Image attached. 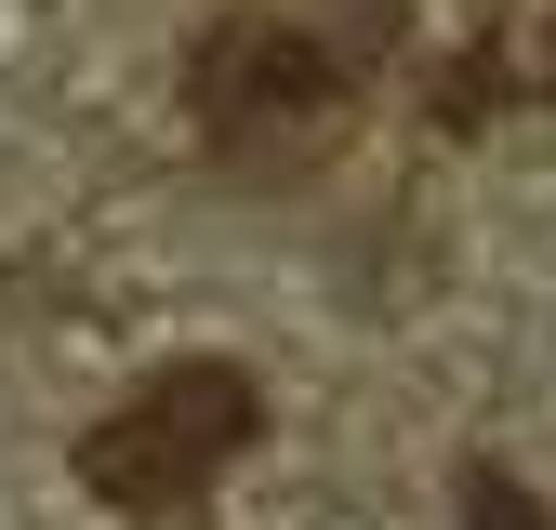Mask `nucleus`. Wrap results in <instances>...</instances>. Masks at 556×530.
I'll return each instance as SVG.
<instances>
[{
	"instance_id": "3",
	"label": "nucleus",
	"mask_w": 556,
	"mask_h": 530,
	"mask_svg": "<svg viewBox=\"0 0 556 530\" xmlns=\"http://www.w3.org/2000/svg\"><path fill=\"white\" fill-rule=\"evenodd\" d=\"M464 517H477V530H543V504H517L504 464H464Z\"/></svg>"
},
{
	"instance_id": "4",
	"label": "nucleus",
	"mask_w": 556,
	"mask_h": 530,
	"mask_svg": "<svg viewBox=\"0 0 556 530\" xmlns=\"http://www.w3.org/2000/svg\"><path fill=\"white\" fill-rule=\"evenodd\" d=\"M530 80H543V93H556V27H543V66H530Z\"/></svg>"
},
{
	"instance_id": "1",
	"label": "nucleus",
	"mask_w": 556,
	"mask_h": 530,
	"mask_svg": "<svg viewBox=\"0 0 556 530\" xmlns=\"http://www.w3.org/2000/svg\"><path fill=\"white\" fill-rule=\"evenodd\" d=\"M344 106H358V80H344V53L292 14H213L186 40V119L199 147H213L226 173H292L318 160Z\"/></svg>"
},
{
	"instance_id": "2",
	"label": "nucleus",
	"mask_w": 556,
	"mask_h": 530,
	"mask_svg": "<svg viewBox=\"0 0 556 530\" xmlns=\"http://www.w3.org/2000/svg\"><path fill=\"white\" fill-rule=\"evenodd\" d=\"M252 438H265V384H252L239 358H173V371H147V384L80 438V491L119 504V517H173V504L213 491Z\"/></svg>"
}]
</instances>
